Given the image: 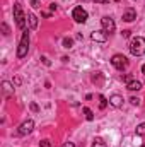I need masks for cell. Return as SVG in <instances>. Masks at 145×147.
Instances as JSON below:
<instances>
[{
	"mask_svg": "<svg viewBox=\"0 0 145 147\" xmlns=\"http://www.w3.org/2000/svg\"><path fill=\"white\" fill-rule=\"evenodd\" d=\"M2 31H3L5 36H9V33H10V31H9V26H7L5 22H2Z\"/></svg>",
	"mask_w": 145,
	"mask_h": 147,
	"instance_id": "ffe728a7",
	"label": "cell"
},
{
	"mask_svg": "<svg viewBox=\"0 0 145 147\" xmlns=\"http://www.w3.org/2000/svg\"><path fill=\"white\" fill-rule=\"evenodd\" d=\"M128 48H130V53L133 57H142V55H145V38H142V36L133 38L130 41Z\"/></svg>",
	"mask_w": 145,
	"mask_h": 147,
	"instance_id": "6da1fadb",
	"label": "cell"
},
{
	"mask_svg": "<svg viewBox=\"0 0 145 147\" xmlns=\"http://www.w3.org/2000/svg\"><path fill=\"white\" fill-rule=\"evenodd\" d=\"M114 2H119V0H114Z\"/></svg>",
	"mask_w": 145,
	"mask_h": 147,
	"instance_id": "4dcf8cb0",
	"label": "cell"
},
{
	"mask_svg": "<svg viewBox=\"0 0 145 147\" xmlns=\"http://www.w3.org/2000/svg\"><path fill=\"white\" fill-rule=\"evenodd\" d=\"M121 34H123V38H130V36H132V31H130V29H125Z\"/></svg>",
	"mask_w": 145,
	"mask_h": 147,
	"instance_id": "603a6c76",
	"label": "cell"
},
{
	"mask_svg": "<svg viewBox=\"0 0 145 147\" xmlns=\"http://www.w3.org/2000/svg\"><path fill=\"white\" fill-rule=\"evenodd\" d=\"M106 106H108V99H106L104 96H99V108H101V110H104Z\"/></svg>",
	"mask_w": 145,
	"mask_h": 147,
	"instance_id": "ac0fdd59",
	"label": "cell"
},
{
	"mask_svg": "<svg viewBox=\"0 0 145 147\" xmlns=\"http://www.w3.org/2000/svg\"><path fill=\"white\" fill-rule=\"evenodd\" d=\"M39 146H41V147H51V144H50V140H46V139H44V140H41V142H39Z\"/></svg>",
	"mask_w": 145,
	"mask_h": 147,
	"instance_id": "44dd1931",
	"label": "cell"
},
{
	"mask_svg": "<svg viewBox=\"0 0 145 147\" xmlns=\"http://www.w3.org/2000/svg\"><path fill=\"white\" fill-rule=\"evenodd\" d=\"M41 60H43V63H44V65H51V63H50V60H48L46 57H41Z\"/></svg>",
	"mask_w": 145,
	"mask_h": 147,
	"instance_id": "d4e9b609",
	"label": "cell"
},
{
	"mask_svg": "<svg viewBox=\"0 0 145 147\" xmlns=\"http://www.w3.org/2000/svg\"><path fill=\"white\" fill-rule=\"evenodd\" d=\"M135 19H137V12H135V9H133V7L125 9V12H123V21H125V22H133Z\"/></svg>",
	"mask_w": 145,
	"mask_h": 147,
	"instance_id": "ba28073f",
	"label": "cell"
},
{
	"mask_svg": "<svg viewBox=\"0 0 145 147\" xmlns=\"http://www.w3.org/2000/svg\"><path fill=\"white\" fill-rule=\"evenodd\" d=\"M126 89H128V91H140V89H142V82H140V80H130V82L126 84Z\"/></svg>",
	"mask_w": 145,
	"mask_h": 147,
	"instance_id": "8fae6325",
	"label": "cell"
},
{
	"mask_svg": "<svg viewBox=\"0 0 145 147\" xmlns=\"http://www.w3.org/2000/svg\"><path fill=\"white\" fill-rule=\"evenodd\" d=\"M31 5H33V9H39V7H41L38 0H33V2H31Z\"/></svg>",
	"mask_w": 145,
	"mask_h": 147,
	"instance_id": "cb8c5ba5",
	"label": "cell"
},
{
	"mask_svg": "<svg viewBox=\"0 0 145 147\" xmlns=\"http://www.w3.org/2000/svg\"><path fill=\"white\" fill-rule=\"evenodd\" d=\"M31 110H33V111H38L39 108H38V105H34V103H31Z\"/></svg>",
	"mask_w": 145,
	"mask_h": 147,
	"instance_id": "4316f807",
	"label": "cell"
},
{
	"mask_svg": "<svg viewBox=\"0 0 145 147\" xmlns=\"http://www.w3.org/2000/svg\"><path fill=\"white\" fill-rule=\"evenodd\" d=\"M62 147H75V144H73V142H65Z\"/></svg>",
	"mask_w": 145,
	"mask_h": 147,
	"instance_id": "484cf974",
	"label": "cell"
},
{
	"mask_svg": "<svg viewBox=\"0 0 145 147\" xmlns=\"http://www.w3.org/2000/svg\"><path fill=\"white\" fill-rule=\"evenodd\" d=\"M2 87L5 91V94H14V87L9 84V82H2Z\"/></svg>",
	"mask_w": 145,
	"mask_h": 147,
	"instance_id": "5bb4252c",
	"label": "cell"
},
{
	"mask_svg": "<svg viewBox=\"0 0 145 147\" xmlns=\"http://www.w3.org/2000/svg\"><path fill=\"white\" fill-rule=\"evenodd\" d=\"M142 147H145V142H144V144H142Z\"/></svg>",
	"mask_w": 145,
	"mask_h": 147,
	"instance_id": "f546056e",
	"label": "cell"
},
{
	"mask_svg": "<svg viewBox=\"0 0 145 147\" xmlns=\"http://www.w3.org/2000/svg\"><path fill=\"white\" fill-rule=\"evenodd\" d=\"M111 63H113L114 69H118V70H125V69L128 67V58H126L125 55H114V57L111 58Z\"/></svg>",
	"mask_w": 145,
	"mask_h": 147,
	"instance_id": "277c9868",
	"label": "cell"
},
{
	"mask_svg": "<svg viewBox=\"0 0 145 147\" xmlns=\"http://www.w3.org/2000/svg\"><path fill=\"white\" fill-rule=\"evenodd\" d=\"M123 80L128 84V82H130V80H133V79H132V75H130V74H125V75H123Z\"/></svg>",
	"mask_w": 145,
	"mask_h": 147,
	"instance_id": "7402d4cb",
	"label": "cell"
},
{
	"mask_svg": "<svg viewBox=\"0 0 145 147\" xmlns=\"http://www.w3.org/2000/svg\"><path fill=\"white\" fill-rule=\"evenodd\" d=\"M28 21H29V28H31V29H36L38 28V17L33 14V12L28 14Z\"/></svg>",
	"mask_w": 145,
	"mask_h": 147,
	"instance_id": "7c38bea8",
	"label": "cell"
},
{
	"mask_svg": "<svg viewBox=\"0 0 145 147\" xmlns=\"http://www.w3.org/2000/svg\"><path fill=\"white\" fill-rule=\"evenodd\" d=\"M84 115H85V120L87 121H92L94 120V113H92L91 108H84Z\"/></svg>",
	"mask_w": 145,
	"mask_h": 147,
	"instance_id": "4fadbf2b",
	"label": "cell"
},
{
	"mask_svg": "<svg viewBox=\"0 0 145 147\" xmlns=\"http://www.w3.org/2000/svg\"><path fill=\"white\" fill-rule=\"evenodd\" d=\"M135 134H137L138 137H145V123H140V125L137 127V130H135Z\"/></svg>",
	"mask_w": 145,
	"mask_h": 147,
	"instance_id": "9a60e30c",
	"label": "cell"
},
{
	"mask_svg": "<svg viewBox=\"0 0 145 147\" xmlns=\"http://www.w3.org/2000/svg\"><path fill=\"white\" fill-rule=\"evenodd\" d=\"M109 105H111L113 108H121V105H123V98H121L119 94H113V96L109 98Z\"/></svg>",
	"mask_w": 145,
	"mask_h": 147,
	"instance_id": "30bf717a",
	"label": "cell"
},
{
	"mask_svg": "<svg viewBox=\"0 0 145 147\" xmlns=\"http://www.w3.org/2000/svg\"><path fill=\"white\" fill-rule=\"evenodd\" d=\"M92 147H106V144H104V140H103V139L96 137V139H94V142H92Z\"/></svg>",
	"mask_w": 145,
	"mask_h": 147,
	"instance_id": "2e32d148",
	"label": "cell"
},
{
	"mask_svg": "<svg viewBox=\"0 0 145 147\" xmlns=\"http://www.w3.org/2000/svg\"><path fill=\"white\" fill-rule=\"evenodd\" d=\"M72 17H73V21L75 22H79V24H84L85 21H87V10L85 9H82V7H75L73 9V12H72Z\"/></svg>",
	"mask_w": 145,
	"mask_h": 147,
	"instance_id": "5b68a950",
	"label": "cell"
},
{
	"mask_svg": "<svg viewBox=\"0 0 145 147\" xmlns=\"http://www.w3.org/2000/svg\"><path fill=\"white\" fill-rule=\"evenodd\" d=\"M72 46H73V39L72 38H65V39H63V48L68 50V48H72Z\"/></svg>",
	"mask_w": 145,
	"mask_h": 147,
	"instance_id": "e0dca14e",
	"label": "cell"
},
{
	"mask_svg": "<svg viewBox=\"0 0 145 147\" xmlns=\"http://www.w3.org/2000/svg\"><path fill=\"white\" fill-rule=\"evenodd\" d=\"M101 26H103V31H104L106 34L114 33V29H116V24H114V21H113L111 17H108V16L101 19Z\"/></svg>",
	"mask_w": 145,
	"mask_h": 147,
	"instance_id": "8992f818",
	"label": "cell"
},
{
	"mask_svg": "<svg viewBox=\"0 0 145 147\" xmlns=\"http://www.w3.org/2000/svg\"><path fill=\"white\" fill-rule=\"evenodd\" d=\"M91 38H92V41H96V43H104V41L108 39V34H106L104 31H94V33L91 34Z\"/></svg>",
	"mask_w": 145,
	"mask_h": 147,
	"instance_id": "9c48e42d",
	"label": "cell"
},
{
	"mask_svg": "<svg viewBox=\"0 0 145 147\" xmlns=\"http://www.w3.org/2000/svg\"><path fill=\"white\" fill-rule=\"evenodd\" d=\"M14 19H15L17 28H19V29H22V31H26V19H28V16H24L22 7H21V3H19V2H15V3H14Z\"/></svg>",
	"mask_w": 145,
	"mask_h": 147,
	"instance_id": "7a4b0ae2",
	"label": "cell"
},
{
	"mask_svg": "<svg viewBox=\"0 0 145 147\" xmlns=\"http://www.w3.org/2000/svg\"><path fill=\"white\" fill-rule=\"evenodd\" d=\"M130 103H132L133 106H140V105H142V99H140V98H135V96H132V98H130Z\"/></svg>",
	"mask_w": 145,
	"mask_h": 147,
	"instance_id": "d6986e66",
	"label": "cell"
},
{
	"mask_svg": "<svg viewBox=\"0 0 145 147\" xmlns=\"http://www.w3.org/2000/svg\"><path fill=\"white\" fill-rule=\"evenodd\" d=\"M28 50H29V33L24 31L22 38L19 41V48H17V58H24L28 55Z\"/></svg>",
	"mask_w": 145,
	"mask_h": 147,
	"instance_id": "3957f363",
	"label": "cell"
},
{
	"mask_svg": "<svg viewBox=\"0 0 145 147\" xmlns=\"http://www.w3.org/2000/svg\"><path fill=\"white\" fill-rule=\"evenodd\" d=\"M94 2H96V3H108L109 0H94Z\"/></svg>",
	"mask_w": 145,
	"mask_h": 147,
	"instance_id": "83f0119b",
	"label": "cell"
},
{
	"mask_svg": "<svg viewBox=\"0 0 145 147\" xmlns=\"http://www.w3.org/2000/svg\"><path fill=\"white\" fill-rule=\"evenodd\" d=\"M33 128H34V121H33V120H26V121H22V123L19 125L17 134H19V135H28V134L33 132Z\"/></svg>",
	"mask_w": 145,
	"mask_h": 147,
	"instance_id": "52a82bcc",
	"label": "cell"
},
{
	"mask_svg": "<svg viewBox=\"0 0 145 147\" xmlns=\"http://www.w3.org/2000/svg\"><path fill=\"white\" fill-rule=\"evenodd\" d=\"M142 72H144V74H145V65H142Z\"/></svg>",
	"mask_w": 145,
	"mask_h": 147,
	"instance_id": "f1b7e54d",
	"label": "cell"
}]
</instances>
